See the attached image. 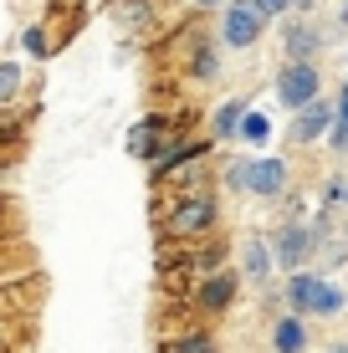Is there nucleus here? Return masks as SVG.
Masks as SVG:
<instances>
[{"label": "nucleus", "instance_id": "obj_7", "mask_svg": "<svg viewBox=\"0 0 348 353\" xmlns=\"http://www.w3.org/2000/svg\"><path fill=\"white\" fill-rule=\"evenodd\" d=\"M231 292H236V276H210V282H205V292H200V302H205V307L210 312H221L225 307V302H231Z\"/></svg>", "mask_w": 348, "mask_h": 353}, {"label": "nucleus", "instance_id": "obj_11", "mask_svg": "<svg viewBox=\"0 0 348 353\" xmlns=\"http://www.w3.org/2000/svg\"><path fill=\"white\" fill-rule=\"evenodd\" d=\"M246 272H251V276H267V272H272V256H267V246H261V241H251V246H246Z\"/></svg>", "mask_w": 348, "mask_h": 353}, {"label": "nucleus", "instance_id": "obj_18", "mask_svg": "<svg viewBox=\"0 0 348 353\" xmlns=\"http://www.w3.org/2000/svg\"><path fill=\"white\" fill-rule=\"evenodd\" d=\"M210 72H215V57L200 52V57H195V77H210Z\"/></svg>", "mask_w": 348, "mask_h": 353}, {"label": "nucleus", "instance_id": "obj_17", "mask_svg": "<svg viewBox=\"0 0 348 353\" xmlns=\"http://www.w3.org/2000/svg\"><path fill=\"white\" fill-rule=\"evenodd\" d=\"M287 46H292V57H307L318 46V36L313 31H292V36H287Z\"/></svg>", "mask_w": 348, "mask_h": 353}, {"label": "nucleus", "instance_id": "obj_4", "mask_svg": "<svg viewBox=\"0 0 348 353\" xmlns=\"http://www.w3.org/2000/svg\"><path fill=\"white\" fill-rule=\"evenodd\" d=\"M215 221V200H210V194H195V200H185V205H179V210H174V236H195V230H205Z\"/></svg>", "mask_w": 348, "mask_h": 353}, {"label": "nucleus", "instance_id": "obj_12", "mask_svg": "<svg viewBox=\"0 0 348 353\" xmlns=\"http://www.w3.org/2000/svg\"><path fill=\"white\" fill-rule=\"evenodd\" d=\"M154 143H159V128H154V123H143V128H134V139H128V149L149 159V154H154Z\"/></svg>", "mask_w": 348, "mask_h": 353}, {"label": "nucleus", "instance_id": "obj_6", "mask_svg": "<svg viewBox=\"0 0 348 353\" xmlns=\"http://www.w3.org/2000/svg\"><path fill=\"white\" fill-rule=\"evenodd\" d=\"M282 179H287V169H282L277 159H267V164L246 169V185L256 190V194H277V190H282Z\"/></svg>", "mask_w": 348, "mask_h": 353}, {"label": "nucleus", "instance_id": "obj_21", "mask_svg": "<svg viewBox=\"0 0 348 353\" xmlns=\"http://www.w3.org/2000/svg\"><path fill=\"white\" fill-rule=\"evenodd\" d=\"M333 353H348V348H333Z\"/></svg>", "mask_w": 348, "mask_h": 353}, {"label": "nucleus", "instance_id": "obj_3", "mask_svg": "<svg viewBox=\"0 0 348 353\" xmlns=\"http://www.w3.org/2000/svg\"><path fill=\"white\" fill-rule=\"evenodd\" d=\"M292 302L297 307H313V312H338L343 297L333 287H323L318 276H292Z\"/></svg>", "mask_w": 348, "mask_h": 353}, {"label": "nucleus", "instance_id": "obj_8", "mask_svg": "<svg viewBox=\"0 0 348 353\" xmlns=\"http://www.w3.org/2000/svg\"><path fill=\"white\" fill-rule=\"evenodd\" d=\"M307 246H313V241H307V230H297V225H292V230H282V246H277V251H282V261H287V266H297V261L307 256Z\"/></svg>", "mask_w": 348, "mask_h": 353}, {"label": "nucleus", "instance_id": "obj_16", "mask_svg": "<svg viewBox=\"0 0 348 353\" xmlns=\"http://www.w3.org/2000/svg\"><path fill=\"white\" fill-rule=\"evenodd\" d=\"M241 133H246V139H256V143H267L272 123H267V118H256V113H251V118H241Z\"/></svg>", "mask_w": 348, "mask_h": 353}, {"label": "nucleus", "instance_id": "obj_5", "mask_svg": "<svg viewBox=\"0 0 348 353\" xmlns=\"http://www.w3.org/2000/svg\"><path fill=\"white\" fill-rule=\"evenodd\" d=\"M328 123H333V108H323L318 97H313V103H303V113H297V128H292V133H297V143H307V139H318Z\"/></svg>", "mask_w": 348, "mask_h": 353}, {"label": "nucleus", "instance_id": "obj_9", "mask_svg": "<svg viewBox=\"0 0 348 353\" xmlns=\"http://www.w3.org/2000/svg\"><path fill=\"white\" fill-rule=\"evenodd\" d=\"M241 118H246V108H241V103H225L221 113H215V133H221V139H231V133L241 128Z\"/></svg>", "mask_w": 348, "mask_h": 353}, {"label": "nucleus", "instance_id": "obj_14", "mask_svg": "<svg viewBox=\"0 0 348 353\" xmlns=\"http://www.w3.org/2000/svg\"><path fill=\"white\" fill-rule=\"evenodd\" d=\"M333 143H348V88H343V103H338V113H333Z\"/></svg>", "mask_w": 348, "mask_h": 353}, {"label": "nucleus", "instance_id": "obj_20", "mask_svg": "<svg viewBox=\"0 0 348 353\" xmlns=\"http://www.w3.org/2000/svg\"><path fill=\"white\" fill-rule=\"evenodd\" d=\"M200 6H215V0H200Z\"/></svg>", "mask_w": 348, "mask_h": 353}, {"label": "nucleus", "instance_id": "obj_10", "mask_svg": "<svg viewBox=\"0 0 348 353\" xmlns=\"http://www.w3.org/2000/svg\"><path fill=\"white\" fill-rule=\"evenodd\" d=\"M277 348L282 353H303V323H297V318H287L277 327Z\"/></svg>", "mask_w": 348, "mask_h": 353}, {"label": "nucleus", "instance_id": "obj_22", "mask_svg": "<svg viewBox=\"0 0 348 353\" xmlns=\"http://www.w3.org/2000/svg\"><path fill=\"white\" fill-rule=\"evenodd\" d=\"M343 200H348V190H343Z\"/></svg>", "mask_w": 348, "mask_h": 353}, {"label": "nucleus", "instance_id": "obj_13", "mask_svg": "<svg viewBox=\"0 0 348 353\" xmlns=\"http://www.w3.org/2000/svg\"><path fill=\"white\" fill-rule=\"evenodd\" d=\"M16 88H21V67L16 62H0V103H10Z\"/></svg>", "mask_w": 348, "mask_h": 353}, {"label": "nucleus", "instance_id": "obj_2", "mask_svg": "<svg viewBox=\"0 0 348 353\" xmlns=\"http://www.w3.org/2000/svg\"><path fill=\"white\" fill-rule=\"evenodd\" d=\"M277 92H282V103H287V108H303V103H313V97H318V72L307 67V62H292V67L282 72Z\"/></svg>", "mask_w": 348, "mask_h": 353}, {"label": "nucleus", "instance_id": "obj_1", "mask_svg": "<svg viewBox=\"0 0 348 353\" xmlns=\"http://www.w3.org/2000/svg\"><path fill=\"white\" fill-rule=\"evenodd\" d=\"M267 26V10H261V0H251V6H231V16H225V41L231 46H251Z\"/></svg>", "mask_w": 348, "mask_h": 353}, {"label": "nucleus", "instance_id": "obj_15", "mask_svg": "<svg viewBox=\"0 0 348 353\" xmlns=\"http://www.w3.org/2000/svg\"><path fill=\"white\" fill-rule=\"evenodd\" d=\"M174 353H215V343L205 333H190V338H179V343H174Z\"/></svg>", "mask_w": 348, "mask_h": 353}, {"label": "nucleus", "instance_id": "obj_23", "mask_svg": "<svg viewBox=\"0 0 348 353\" xmlns=\"http://www.w3.org/2000/svg\"><path fill=\"white\" fill-rule=\"evenodd\" d=\"M343 16H348V10H343Z\"/></svg>", "mask_w": 348, "mask_h": 353}, {"label": "nucleus", "instance_id": "obj_19", "mask_svg": "<svg viewBox=\"0 0 348 353\" xmlns=\"http://www.w3.org/2000/svg\"><path fill=\"white\" fill-rule=\"evenodd\" d=\"M287 6V0H261V10H282Z\"/></svg>", "mask_w": 348, "mask_h": 353}]
</instances>
